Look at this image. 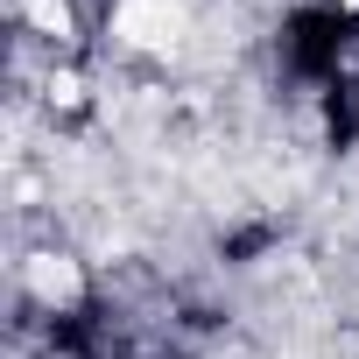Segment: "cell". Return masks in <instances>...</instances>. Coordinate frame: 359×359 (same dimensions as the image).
Listing matches in <instances>:
<instances>
[{"instance_id":"cell-1","label":"cell","mask_w":359,"mask_h":359,"mask_svg":"<svg viewBox=\"0 0 359 359\" xmlns=\"http://www.w3.org/2000/svg\"><path fill=\"white\" fill-rule=\"evenodd\" d=\"M345 43H352V15H338V8H303L289 22V36H282L289 71H303V78H338Z\"/></svg>"}]
</instances>
